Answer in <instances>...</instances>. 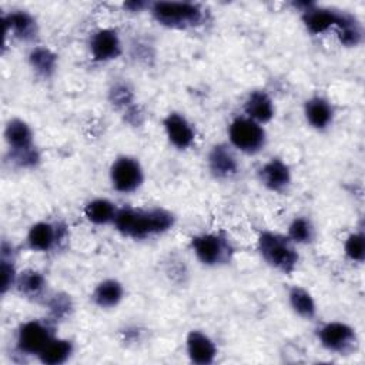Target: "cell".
<instances>
[{
    "mask_svg": "<svg viewBox=\"0 0 365 365\" xmlns=\"http://www.w3.org/2000/svg\"><path fill=\"white\" fill-rule=\"evenodd\" d=\"M113 222L123 235L137 240L170 230L174 224V215L164 208H121L117 210Z\"/></svg>",
    "mask_w": 365,
    "mask_h": 365,
    "instance_id": "obj_1",
    "label": "cell"
},
{
    "mask_svg": "<svg viewBox=\"0 0 365 365\" xmlns=\"http://www.w3.org/2000/svg\"><path fill=\"white\" fill-rule=\"evenodd\" d=\"M258 248L262 258L282 272H292L297 267L298 254L288 237L265 231L258 238Z\"/></svg>",
    "mask_w": 365,
    "mask_h": 365,
    "instance_id": "obj_2",
    "label": "cell"
},
{
    "mask_svg": "<svg viewBox=\"0 0 365 365\" xmlns=\"http://www.w3.org/2000/svg\"><path fill=\"white\" fill-rule=\"evenodd\" d=\"M150 10L160 24L173 29L192 27L202 20V9L190 1H155Z\"/></svg>",
    "mask_w": 365,
    "mask_h": 365,
    "instance_id": "obj_3",
    "label": "cell"
},
{
    "mask_svg": "<svg viewBox=\"0 0 365 365\" xmlns=\"http://www.w3.org/2000/svg\"><path fill=\"white\" fill-rule=\"evenodd\" d=\"M228 135L231 144L247 154H254L259 151L265 143L264 128L259 123L248 117L235 118L230 124Z\"/></svg>",
    "mask_w": 365,
    "mask_h": 365,
    "instance_id": "obj_4",
    "label": "cell"
},
{
    "mask_svg": "<svg viewBox=\"0 0 365 365\" xmlns=\"http://www.w3.org/2000/svg\"><path fill=\"white\" fill-rule=\"evenodd\" d=\"M4 137L10 148H13L16 160L21 165L34 164L37 161V154L33 148V134L30 127L19 118L9 121L4 130Z\"/></svg>",
    "mask_w": 365,
    "mask_h": 365,
    "instance_id": "obj_5",
    "label": "cell"
},
{
    "mask_svg": "<svg viewBox=\"0 0 365 365\" xmlns=\"http://www.w3.org/2000/svg\"><path fill=\"white\" fill-rule=\"evenodd\" d=\"M302 10V21L309 33L319 34L327 31L329 27L335 26L336 29L345 21L348 13L338 11L327 7H318L314 3H297Z\"/></svg>",
    "mask_w": 365,
    "mask_h": 365,
    "instance_id": "obj_6",
    "label": "cell"
},
{
    "mask_svg": "<svg viewBox=\"0 0 365 365\" xmlns=\"http://www.w3.org/2000/svg\"><path fill=\"white\" fill-rule=\"evenodd\" d=\"M110 175L113 187L120 192L135 191L144 178L140 163L128 155H121L113 163Z\"/></svg>",
    "mask_w": 365,
    "mask_h": 365,
    "instance_id": "obj_7",
    "label": "cell"
},
{
    "mask_svg": "<svg viewBox=\"0 0 365 365\" xmlns=\"http://www.w3.org/2000/svg\"><path fill=\"white\" fill-rule=\"evenodd\" d=\"M191 247L197 258L205 265L224 262L230 252V245L217 234H201L191 240Z\"/></svg>",
    "mask_w": 365,
    "mask_h": 365,
    "instance_id": "obj_8",
    "label": "cell"
},
{
    "mask_svg": "<svg viewBox=\"0 0 365 365\" xmlns=\"http://www.w3.org/2000/svg\"><path fill=\"white\" fill-rule=\"evenodd\" d=\"M318 338L322 346L335 352H346L356 344L355 329L339 321L322 325L318 331Z\"/></svg>",
    "mask_w": 365,
    "mask_h": 365,
    "instance_id": "obj_9",
    "label": "cell"
},
{
    "mask_svg": "<svg viewBox=\"0 0 365 365\" xmlns=\"http://www.w3.org/2000/svg\"><path fill=\"white\" fill-rule=\"evenodd\" d=\"M50 329L40 321L24 322L17 334V346L26 354H40L51 339Z\"/></svg>",
    "mask_w": 365,
    "mask_h": 365,
    "instance_id": "obj_10",
    "label": "cell"
},
{
    "mask_svg": "<svg viewBox=\"0 0 365 365\" xmlns=\"http://www.w3.org/2000/svg\"><path fill=\"white\" fill-rule=\"evenodd\" d=\"M90 51L98 61L117 58L121 53L118 34L113 29H100L90 38Z\"/></svg>",
    "mask_w": 365,
    "mask_h": 365,
    "instance_id": "obj_11",
    "label": "cell"
},
{
    "mask_svg": "<svg viewBox=\"0 0 365 365\" xmlns=\"http://www.w3.org/2000/svg\"><path fill=\"white\" fill-rule=\"evenodd\" d=\"M163 124H164L165 134L174 147L180 150H185L192 144L194 130L191 124L185 120V117L177 113H170L164 118Z\"/></svg>",
    "mask_w": 365,
    "mask_h": 365,
    "instance_id": "obj_12",
    "label": "cell"
},
{
    "mask_svg": "<svg viewBox=\"0 0 365 365\" xmlns=\"http://www.w3.org/2000/svg\"><path fill=\"white\" fill-rule=\"evenodd\" d=\"M261 182L271 191H282L291 182V171L279 158H271L259 170Z\"/></svg>",
    "mask_w": 365,
    "mask_h": 365,
    "instance_id": "obj_13",
    "label": "cell"
},
{
    "mask_svg": "<svg viewBox=\"0 0 365 365\" xmlns=\"http://www.w3.org/2000/svg\"><path fill=\"white\" fill-rule=\"evenodd\" d=\"M187 352L194 364H211L215 358L217 349L214 342L201 331H191L187 336Z\"/></svg>",
    "mask_w": 365,
    "mask_h": 365,
    "instance_id": "obj_14",
    "label": "cell"
},
{
    "mask_svg": "<svg viewBox=\"0 0 365 365\" xmlns=\"http://www.w3.org/2000/svg\"><path fill=\"white\" fill-rule=\"evenodd\" d=\"M244 111L248 118L257 123H267L274 115V104L265 91L257 90L248 94L244 103Z\"/></svg>",
    "mask_w": 365,
    "mask_h": 365,
    "instance_id": "obj_15",
    "label": "cell"
},
{
    "mask_svg": "<svg viewBox=\"0 0 365 365\" xmlns=\"http://www.w3.org/2000/svg\"><path fill=\"white\" fill-rule=\"evenodd\" d=\"M208 165L211 173L218 178H227L237 173L238 164L227 145H215L208 155Z\"/></svg>",
    "mask_w": 365,
    "mask_h": 365,
    "instance_id": "obj_16",
    "label": "cell"
},
{
    "mask_svg": "<svg viewBox=\"0 0 365 365\" xmlns=\"http://www.w3.org/2000/svg\"><path fill=\"white\" fill-rule=\"evenodd\" d=\"M4 21V33L11 31L13 36L21 40H30L36 36L37 27L36 20L26 11H13L3 17Z\"/></svg>",
    "mask_w": 365,
    "mask_h": 365,
    "instance_id": "obj_17",
    "label": "cell"
},
{
    "mask_svg": "<svg viewBox=\"0 0 365 365\" xmlns=\"http://www.w3.org/2000/svg\"><path fill=\"white\" fill-rule=\"evenodd\" d=\"M305 117L314 128L322 130L332 121L331 104L322 97H312L305 103Z\"/></svg>",
    "mask_w": 365,
    "mask_h": 365,
    "instance_id": "obj_18",
    "label": "cell"
},
{
    "mask_svg": "<svg viewBox=\"0 0 365 365\" xmlns=\"http://www.w3.org/2000/svg\"><path fill=\"white\" fill-rule=\"evenodd\" d=\"M56 242V228L50 222L34 224L27 234V244L34 251H48Z\"/></svg>",
    "mask_w": 365,
    "mask_h": 365,
    "instance_id": "obj_19",
    "label": "cell"
},
{
    "mask_svg": "<svg viewBox=\"0 0 365 365\" xmlns=\"http://www.w3.org/2000/svg\"><path fill=\"white\" fill-rule=\"evenodd\" d=\"M123 292V285L118 281L104 279L96 287L93 292V299L101 308H111L121 301Z\"/></svg>",
    "mask_w": 365,
    "mask_h": 365,
    "instance_id": "obj_20",
    "label": "cell"
},
{
    "mask_svg": "<svg viewBox=\"0 0 365 365\" xmlns=\"http://www.w3.org/2000/svg\"><path fill=\"white\" fill-rule=\"evenodd\" d=\"M117 210L114 204L106 198H97L90 201L84 207V215L93 224H107L114 221Z\"/></svg>",
    "mask_w": 365,
    "mask_h": 365,
    "instance_id": "obj_21",
    "label": "cell"
},
{
    "mask_svg": "<svg viewBox=\"0 0 365 365\" xmlns=\"http://www.w3.org/2000/svg\"><path fill=\"white\" fill-rule=\"evenodd\" d=\"M73 346L71 342L67 339H54L51 338L50 342L44 346V349L38 354L40 361L48 365L63 364L71 354Z\"/></svg>",
    "mask_w": 365,
    "mask_h": 365,
    "instance_id": "obj_22",
    "label": "cell"
},
{
    "mask_svg": "<svg viewBox=\"0 0 365 365\" xmlns=\"http://www.w3.org/2000/svg\"><path fill=\"white\" fill-rule=\"evenodd\" d=\"M288 297H289V304H291L292 309L299 317H302L305 319H311L315 317V312H317L315 302L308 291H305L301 287H292L289 289Z\"/></svg>",
    "mask_w": 365,
    "mask_h": 365,
    "instance_id": "obj_23",
    "label": "cell"
},
{
    "mask_svg": "<svg viewBox=\"0 0 365 365\" xmlns=\"http://www.w3.org/2000/svg\"><path fill=\"white\" fill-rule=\"evenodd\" d=\"M29 61L31 64V67L41 76L47 77L50 76L57 64V56L46 48V47H36L31 50V53L29 54Z\"/></svg>",
    "mask_w": 365,
    "mask_h": 365,
    "instance_id": "obj_24",
    "label": "cell"
},
{
    "mask_svg": "<svg viewBox=\"0 0 365 365\" xmlns=\"http://www.w3.org/2000/svg\"><path fill=\"white\" fill-rule=\"evenodd\" d=\"M314 237V228L308 218L298 217L288 227V238L294 244H307Z\"/></svg>",
    "mask_w": 365,
    "mask_h": 365,
    "instance_id": "obj_25",
    "label": "cell"
},
{
    "mask_svg": "<svg viewBox=\"0 0 365 365\" xmlns=\"http://www.w3.org/2000/svg\"><path fill=\"white\" fill-rule=\"evenodd\" d=\"M19 289L27 295H36L38 294L44 287V278L41 274L36 271H24L17 278Z\"/></svg>",
    "mask_w": 365,
    "mask_h": 365,
    "instance_id": "obj_26",
    "label": "cell"
},
{
    "mask_svg": "<svg viewBox=\"0 0 365 365\" xmlns=\"http://www.w3.org/2000/svg\"><path fill=\"white\" fill-rule=\"evenodd\" d=\"M345 254L349 259L362 262L365 257V240L361 232L351 234L345 241Z\"/></svg>",
    "mask_w": 365,
    "mask_h": 365,
    "instance_id": "obj_27",
    "label": "cell"
},
{
    "mask_svg": "<svg viewBox=\"0 0 365 365\" xmlns=\"http://www.w3.org/2000/svg\"><path fill=\"white\" fill-rule=\"evenodd\" d=\"M1 291L6 292L17 279H16V274H14V268L13 264L10 261H6V258L1 259Z\"/></svg>",
    "mask_w": 365,
    "mask_h": 365,
    "instance_id": "obj_28",
    "label": "cell"
},
{
    "mask_svg": "<svg viewBox=\"0 0 365 365\" xmlns=\"http://www.w3.org/2000/svg\"><path fill=\"white\" fill-rule=\"evenodd\" d=\"M145 4L147 3H144V1H127V3H124V7L127 9V10H130V11H140L141 9H144L145 7Z\"/></svg>",
    "mask_w": 365,
    "mask_h": 365,
    "instance_id": "obj_29",
    "label": "cell"
}]
</instances>
